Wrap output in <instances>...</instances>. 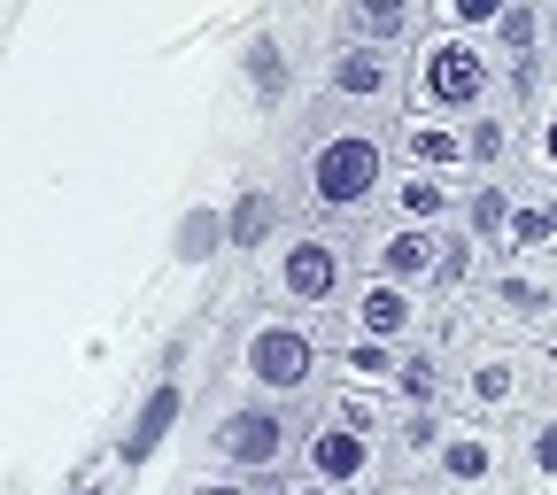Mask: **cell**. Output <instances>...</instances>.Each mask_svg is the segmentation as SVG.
Returning a JSON list of instances; mask_svg holds the SVG:
<instances>
[{"label": "cell", "instance_id": "cell-32", "mask_svg": "<svg viewBox=\"0 0 557 495\" xmlns=\"http://www.w3.org/2000/svg\"><path fill=\"white\" fill-rule=\"evenodd\" d=\"M542 201H549V233H557V186H542Z\"/></svg>", "mask_w": 557, "mask_h": 495}, {"label": "cell", "instance_id": "cell-23", "mask_svg": "<svg viewBox=\"0 0 557 495\" xmlns=\"http://www.w3.org/2000/svg\"><path fill=\"white\" fill-rule=\"evenodd\" d=\"M434 9V32H457V39H496L504 24V0H426Z\"/></svg>", "mask_w": 557, "mask_h": 495}, {"label": "cell", "instance_id": "cell-12", "mask_svg": "<svg viewBox=\"0 0 557 495\" xmlns=\"http://www.w3.org/2000/svg\"><path fill=\"white\" fill-rule=\"evenodd\" d=\"M387 148H395V171H434V178H472V139L465 124L449 116H426V109H403L387 124Z\"/></svg>", "mask_w": 557, "mask_h": 495}, {"label": "cell", "instance_id": "cell-22", "mask_svg": "<svg viewBox=\"0 0 557 495\" xmlns=\"http://www.w3.org/2000/svg\"><path fill=\"white\" fill-rule=\"evenodd\" d=\"M527 186H557V86L527 109Z\"/></svg>", "mask_w": 557, "mask_h": 495}, {"label": "cell", "instance_id": "cell-6", "mask_svg": "<svg viewBox=\"0 0 557 495\" xmlns=\"http://www.w3.org/2000/svg\"><path fill=\"white\" fill-rule=\"evenodd\" d=\"M549 403L542 357L527 341H496V333H472L465 357H457V418H480V426H519L527 410Z\"/></svg>", "mask_w": 557, "mask_h": 495}, {"label": "cell", "instance_id": "cell-16", "mask_svg": "<svg viewBox=\"0 0 557 495\" xmlns=\"http://www.w3.org/2000/svg\"><path fill=\"white\" fill-rule=\"evenodd\" d=\"M395 380H403V348H387V341H357V333H333V387L395 395Z\"/></svg>", "mask_w": 557, "mask_h": 495}, {"label": "cell", "instance_id": "cell-24", "mask_svg": "<svg viewBox=\"0 0 557 495\" xmlns=\"http://www.w3.org/2000/svg\"><path fill=\"white\" fill-rule=\"evenodd\" d=\"M178 418V380H163L148 403H139V418H132V434H124V457H148V442H163V426Z\"/></svg>", "mask_w": 557, "mask_h": 495}, {"label": "cell", "instance_id": "cell-21", "mask_svg": "<svg viewBox=\"0 0 557 495\" xmlns=\"http://www.w3.org/2000/svg\"><path fill=\"white\" fill-rule=\"evenodd\" d=\"M542 256H557V233H549V201H542V186H519V209H511V225H504V248H496V263H542Z\"/></svg>", "mask_w": 557, "mask_h": 495}, {"label": "cell", "instance_id": "cell-10", "mask_svg": "<svg viewBox=\"0 0 557 495\" xmlns=\"http://www.w3.org/2000/svg\"><path fill=\"white\" fill-rule=\"evenodd\" d=\"M341 333H357V341H387V348H410L418 333H434V302L426 295H410L395 287V279H357L341 302Z\"/></svg>", "mask_w": 557, "mask_h": 495}, {"label": "cell", "instance_id": "cell-18", "mask_svg": "<svg viewBox=\"0 0 557 495\" xmlns=\"http://www.w3.org/2000/svg\"><path fill=\"white\" fill-rule=\"evenodd\" d=\"M442 434H449V410H403V403H395V442H387L395 472H403V480H426Z\"/></svg>", "mask_w": 557, "mask_h": 495}, {"label": "cell", "instance_id": "cell-29", "mask_svg": "<svg viewBox=\"0 0 557 495\" xmlns=\"http://www.w3.org/2000/svg\"><path fill=\"white\" fill-rule=\"evenodd\" d=\"M372 495H434V480H403V472H395V480H387V487H372Z\"/></svg>", "mask_w": 557, "mask_h": 495}, {"label": "cell", "instance_id": "cell-25", "mask_svg": "<svg viewBox=\"0 0 557 495\" xmlns=\"http://www.w3.org/2000/svg\"><path fill=\"white\" fill-rule=\"evenodd\" d=\"M271 240H278V233H271V194L248 186V194H240V218H233V248H240V256H263Z\"/></svg>", "mask_w": 557, "mask_h": 495}, {"label": "cell", "instance_id": "cell-13", "mask_svg": "<svg viewBox=\"0 0 557 495\" xmlns=\"http://www.w3.org/2000/svg\"><path fill=\"white\" fill-rule=\"evenodd\" d=\"M434 32L426 0H341L333 9V39L348 47H387V54H418V39Z\"/></svg>", "mask_w": 557, "mask_h": 495}, {"label": "cell", "instance_id": "cell-26", "mask_svg": "<svg viewBox=\"0 0 557 495\" xmlns=\"http://www.w3.org/2000/svg\"><path fill=\"white\" fill-rule=\"evenodd\" d=\"M178 495H278V487H256V480H240V472H218V465H194V472L178 480Z\"/></svg>", "mask_w": 557, "mask_h": 495}, {"label": "cell", "instance_id": "cell-5", "mask_svg": "<svg viewBox=\"0 0 557 495\" xmlns=\"http://www.w3.org/2000/svg\"><path fill=\"white\" fill-rule=\"evenodd\" d=\"M504 86L511 70L487 39H457V32H426L410 54V109L426 116H449V124H472L487 109H504Z\"/></svg>", "mask_w": 557, "mask_h": 495}, {"label": "cell", "instance_id": "cell-14", "mask_svg": "<svg viewBox=\"0 0 557 495\" xmlns=\"http://www.w3.org/2000/svg\"><path fill=\"white\" fill-rule=\"evenodd\" d=\"M387 218H395V225H426V233H457V218H465V178H434V171H395Z\"/></svg>", "mask_w": 557, "mask_h": 495}, {"label": "cell", "instance_id": "cell-20", "mask_svg": "<svg viewBox=\"0 0 557 495\" xmlns=\"http://www.w3.org/2000/svg\"><path fill=\"white\" fill-rule=\"evenodd\" d=\"M487 47L504 54V70H534L542 47H549V9H542V0H504V24H496Z\"/></svg>", "mask_w": 557, "mask_h": 495}, {"label": "cell", "instance_id": "cell-17", "mask_svg": "<svg viewBox=\"0 0 557 495\" xmlns=\"http://www.w3.org/2000/svg\"><path fill=\"white\" fill-rule=\"evenodd\" d=\"M511 209H519V178H465V218H457V233H465L472 248L496 256Z\"/></svg>", "mask_w": 557, "mask_h": 495}, {"label": "cell", "instance_id": "cell-4", "mask_svg": "<svg viewBox=\"0 0 557 495\" xmlns=\"http://www.w3.org/2000/svg\"><path fill=\"white\" fill-rule=\"evenodd\" d=\"M302 426H310V410H278V403H218L209 410V426H201V465H218V472H240L256 487H287L302 472Z\"/></svg>", "mask_w": 557, "mask_h": 495}, {"label": "cell", "instance_id": "cell-31", "mask_svg": "<svg viewBox=\"0 0 557 495\" xmlns=\"http://www.w3.org/2000/svg\"><path fill=\"white\" fill-rule=\"evenodd\" d=\"M70 495H109V487H101V480H78V487H70Z\"/></svg>", "mask_w": 557, "mask_h": 495}, {"label": "cell", "instance_id": "cell-3", "mask_svg": "<svg viewBox=\"0 0 557 495\" xmlns=\"http://www.w3.org/2000/svg\"><path fill=\"white\" fill-rule=\"evenodd\" d=\"M364 279L357 263V233H341V225H278V240L256 256V287H263V310H287V318H341L348 287Z\"/></svg>", "mask_w": 557, "mask_h": 495}, {"label": "cell", "instance_id": "cell-9", "mask_svg": "<svg viewBox=\"0 0 557 495\" xmlns=\"http://www.w3.org/2000/svg\"><path fill=\"white\" fill-rule=\"evenodd\" d=\"M434 495H511V426H480L449 410V434L426 465Z\"/></svg>", "mask_w": 557, "mask_h": 495}, {"label": "cell", "instance_id": "cell-7", "mask_svg": "<svg viewBox=\"0 0 557 495\" xmlns=\"http://www.w3.org/2000/svg\"><path fill=\"white\" fill-rule=\"evenodd\" d=\"M318 86H325V101H341L348 116L395 124V116L410 109V54L333 39V47H325V62H318Z\"/></svg>", "mask_w": 557, "mask_h": 495}, {"label": "cell", "instance_id": "cell-2", "mask_svg": "<svg viewBox=\"0 0 557 495\" xmlns=\"http://www.w3.org/2000/svg\"><path fill=\"white\" fill-rule=\"evenodd\" d=\"M225 380H233V395H248V403L318 410L325 387H333V341H325L310 318L256 310V318H240V333H233Z\"/></svg>", "mask_w": 557, "mask_h": 495}, {"label": "cell", "instance_id": "cell-19", "mask_svg": "<svg viewBox=\"0 0 557 495\" xmlns=\"http://www.w3.org/2000/svg\"><path fill=\"white\" fill-rule=\"evenodd\" d=\"M240 62H248V86H256V101H263V109H278V101L295 94V54H287V39H278L271 24H256V32H248Z\"/></svg>", "mask_w": 557, "mask_h": 495}, {"label": "cell", "instance_id": "cell-30", "mask_svg": "<svg viewBox=\"0 0 557 495\" xmlns=\"http://www.w3.org/2000/svg\"><path fill=\"white\" fill-rule=\"evenodd\" d=\"M542 78L557 86V9H549V47H542Z\"/></svg>", "mask_w": 557, "mask_h": 495}, {"label": "cell", "instance_id": "cell-27", "mask_svg": "<svg viewBox=\"0 0 557 495\" xmlns=\"http://www.w3.org/2000/svg\"><path fill=\"white\" fill-rule=\"evenodd\" d=\"M534 357H542V380H549V403H557V325L534 341Z\"/></svg>", "mask_w": 557, "mask_h": 495}, {"label": "cell", "instance_id": "cell-15", "mask_svg": "<svg viewBox=\"0 0 557 495\" xmlns=\"http://www.w3.org/2000/svg\"><path fill=\"white\" fill-rule=\"evenodd\" d=\"M511 495H557V403L511 426Z\"/></svg>", "mask_w": 557, "mask_h": 495}, {"label": "cell", "instance_id": "cell-28", "mask_svg": "<svg viewBox=\"0 0 557 495\" xmlns=\"http://www.w3.org/2000/svg\"><path fill=\"white\" fill-rule=\"evenodd\" d=\"M278 495H348V487H325V480H310V472H295L287 487H278Z\"/></svg>", "mask_w": 557, "mask_h": 495}, {"label": "cell", "instance_id": "cell-11", "mask_svg": "<svg viewBox=\"0 0 557 495\" xmlns=\"http://www.w3.org/2000/svg\"><path fill=\"white\" fill-rule=\"evenodd\" d=\"M442 256H449V233H426V225H395V218H380V225L357 240V263H364L372 279H395V287L426 295V302H434Z\"/></svg>", "mask_w": 557, "mask_h": 495}, {"label": "cell", "instance_id": "cell-1", "mask_svg": "<svg viewBox=\"0 0 557 495\" xmlns=\"http://www.w3.org/2000/svg\"><path fill=\"white\" fill-rule=\"evenodd\" d=\"M295 194H302V218L310 225L357 233L364 218H387V194H395L387 124H325L310 148H302Z\"/></svg>", "mask_w": 557, "mask_h": 495}, {"label": "cell", "instance_id": "cell-8", "mask_svg": "<svg viewBox=\"0 0 557 495\" xmlns=\"http://www.w3.org/2000/svg\"><path fill=\"white\" fill-rule=\"evenodd\" d=\"M472 318H480V333L534 348L557 325V256H542V263H496L480 279V295H472Z\"/></svg>", "mask_w": 557, "mask_h": 495}]
</instances>
